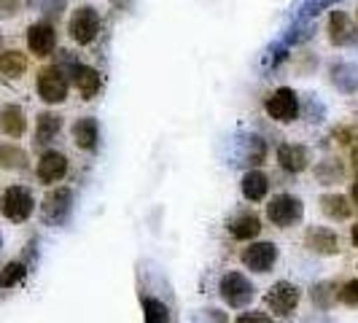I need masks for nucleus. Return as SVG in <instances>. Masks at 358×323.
I'll return each mask as SVG.
<instances>
[{
  "label": "nucleus",
  "instance_id": "nucleus-1",
  "mask_svg": "<svg viewBox=\"0 0 358 323\" xmlns=\"http://www.w3.org/2000/svg\"><path fill=\"white\" fill-rule=\"evenodd\" d=\"M33 210H36V199H33V192L24 189V186H8L0 194V213L14 224L27 221L33 215Z\"/></svg>",
  "mask_w": 358,
  "mask_h": 323
},
{
  "label": "nucleus",
  "instance_id": "nucleus-2",
  "mask_svg": "<svg viewBox=\"0 0 358 323\" xmlns=\"http://www.w3.org/2000/svg\"><path fill=\"white\" fill-rule=\"evenodd\" d=\"M218 291H221V299L229 307L240 310V307H248L256 296V286L243 275V272H227L218 283Z\"/></svg>",
  "mask_w": 358,
  "mask_h": 323
},
{
  "label": "nucleus",
  "instance_id": "nucleus-3",
  "mask_svg": "<svg viewBox=\"0 0 358 323\" xmlns=\"http://www.w3.org/2000/svg\"><path fill=\"white\" fill-rule=\"evenodd\" d=\"M302 215H305V205H302V199L294 197V194H278V197L269 199L267 218L275 227H280V229H288V227L299 224Z\"/></svg>",
  "mask_w": 358,
  "mask_h": 323
},
{
  "label": "nucleus",
  "instance_id": "nucleus-4",
  "mask_svg": "<svg viewBox=\"0 0 358 323\" xmlns=\"http://www.w3.org/2000/svg\"><path fill=\"white\" fill-rule=\"evenodd\" d=\"M73 213V192L68 186H57L52 189L46 197H43V205H41V218L52 227H62Z\"/></svg>",
  "mask_w": 358,
  "mask_h": 323
},
{
  "label": "nucleus",
  "instance_id": "nucleus-5",
  "mask_svg": "<svg viewBox=\"0 0 358 323\" xmlns=\"http://www.w3.org/2000/svg\"><path fill=\"white\" fill-rule=\"evenodd\" d=\"M299 299H302V288L296 286V283H291V280H278V283L267 291L264 305H267L275 315H291V313L296 310V305H299Z\"/></svg>",
  "mask_w": 358,
  "mask_h": 323
},
{
  "label": "nucleus",
  "instance_id": "nucleus-6",
  "mask_svg": "<svg viewBox=\"0 0 358 323\" xmlns=\"http://www.w3.org/2000/svg\"><path fill=\"white\" fill-rule=\"evenodd\" d=\"M68 30H71V38L76 43L87 46L100 33V14L92 6H81V8L73 11L71 22H68Z\"/></svg>",
  "mask_w": 358,
  "mask_h": 323
},
{
  "label": "nucleus",
  "instance_id": "nucleus-7",
  "mask_svg": "<svg viewBox=\"0 0 358 323\" xmlns=\"http://www.w3.org/2000/svg\"><path fill=\"white\" fill-rule=\"evenodd\" d=\"M38 94L49 106H57V103L68 100V78H65V73L59 71L57 65L54 68H43V71L38 73Z\"/></svg>",
  "mask_w": 358,
  "mask_h": 323
},
{
  "label": "nucleus",
  "instance_id": "nucleus-8",
  "mask_svg": "<svg viewBox=\"0 0 358 323\" xmlns=\"http://www.w3.org/2000/svg\"><path fill=\"white\" fill-rule=\"evenodd\" d=\"M267 113L275 122H280V124L294 122L299 116V97H296V92L291 89V87L275 89L267 97Z\"/></svg>",
  "mask_w": 358,
  "mask_h": 323
},
{
  "label": "nucleus",
  "instance_id": "nucleus-9",
  "mask_svg": "<svg viewBox=\"0 0 358 323\" xmlns=\"http://www.w3.org/2000/svg\"><path fill=\"white\" fill-rule=\"evenodd\" d=\"M243 264L251 269V272H259L264 275L269 269L275 267L278 261V245L275 243H251L245 251H243Z\"/></svg>",
  "mask_w": 358,
  "mask_h": 323
},
{
  "label": "nucleus",
  "instance_id": "nucleus-10",
  "mask_svg": "<svg viewBox=\"0 0 358 323\" xmlns=\"http://www.w3.org/2000/svg\"><path fill=\"white\" fill-rule=\"evenodd\" d=\"M307 251L318 253V256H337L340 248V234L329 227H310L305 232Z\"/></svg>",
  "mask_w": 358,
  "mask_h": 323
},
{
  "label": "nucleus",
  "instance_id": "nucleus-11",
  "mask_svg": "<svg viewBox=\"0 0 358 323\" xmlns=\"http://www.w3.org/2000/svg\"><path fill=\"white\" fill-rule=\"evenodd\" d=\"M36 175L41 183L52 186V183H59V180L68 175V157L62 151H46L41 159H38Z\"/></svg>",
  "mask_w": 358,
  "mask_h": 323
},
{
  "label": "nucleus",
  "instance_id": "nucleus-12",
  "mask_svg": "<svg viewBox=\"0 0 358 323\" xmlns=\"http://www.w3.org/2000/svg\"><path fill=\"white\" fill-rule=\"evenodd\" d=\"M57 46V33L49 22H36L27 27V49L36 57H49Z\"/></svg>",
  "mask_w": 358,
  "mask_h": 323
},
{
  "label": "nucleus",
  "instance_id": "nucleus-13",
  "mask_svg": "<svg viewBox=\"0 0 358 323\" xmlns=\"http://www.w3.org/2000/svg\"><path fill=\"white\" fill-rule=\"evenodd\" d=\"M356 38L358 30L353 24V19L348 17L345 11H331V17H329V41L334 46H350V43H356Z\"/></svg>",
  "mask_w": 358,
  "mask_h": 323
},
{
  "label": "nucleus",
  "instance_id": "nucleus-14",
  "mask_svg": "<svg viewBox=\"0 0 358 323\" xmlns=\"http://www.w3.org/2000/svg\"><path fill=\"white\" fill-rule=\"evenodd\" d=\"M278 164L286 173H302L310 164V151L302 143H283L278 148Z\"/></svg>",
  "mask_w": 358,
  "mask_h": 323
},
{
  "label": "nucleus",
  "instance_id": "nucleus-15",
  "mask_svg": "<svg viewBox=\"0 0 358 323\" xmlns=\"http://www.w3.org/2000/svg\"><path fill=\"white\" fill-rule=\"evenodd\" d=\"M27 129V119H24V110L14 103L0 108V132L8 135V138H22Z\"/></svg>",
  "mask_w": 358,
  "mask_h": 323
},
{
  "label": "nucleus",
  "instance_id": "nucleus-16",
  "mask_svg": "<svg viewBox=\"0 0 358 323\" xmlns=\"http://www.w3.org/2000/svg\"><path fill=\"white\" fill-rule=\"evenodd\" d=\"M73 84L84 100H92L100 92V73L90 65H73Z\"/></svg>",
  "mask_w": 358,
  "mask_h": 323
},
{
  "label": "nucleus",
  "instance_id": "nucleus-17",
  "mask_svg": "<svg viewBox=\"0 0 358 323\" xmlns=\"http://www.w3.org/2000/svg\"><path fill=\"white\" fill-rule=\"evenodd\" d=\"M240 186H243V197L248 199V202H262L269 192V178L262 170H251V173L243 175Z\"/></svg>",
  "mask_w": 358,
  "mask_h": 323
},
{
  "label": "nucleus",
  "instance_id": "nucleus-18",
  "mask_svg": "<svg viewBox=\"0 0 358 323\" xmlns=\"http://www.w3.org/2000/svg\"><path fill=\"white\" fill-rule=\"evenodd\" d=\"M321 210L331 221H348L353 215V205H350V197H345V194H323Z\"/></svg>",
  "mask_w": 358,
  "mask_h": 323
},
{
  "label": "nucleus",
  "instance_id": "nucleus-19",
  "mask_svg": "<svg viewBox=\"0 0 358 323\" xmlns=\"http://www.w3.org/2000/svg\"><path fill=\"white\" fill-rule=\"evenodd\" d=\"M97 138H100V129H97V122L87 116V119H78L73 124V143L84 151H92L97 145Z\"/></svg>",
  "mask_w": 358,
  "mask_h": 323
},
{
  "label": "nucleus",
  "instance_id": "nucleus-20",
  "mask_svg": "<svg viewBox=\"0 0 358 323\" xmlns=\"http://www.w3.org/2000/svg\"><path fill=\"white\" fill-rule=\"evenodd\" d=\"M62 129V116L59 113H52V110H43L38 113V122H36V143H49L52 138L59 135Z\"/></svg>",
  "mask_w": 358,
  "mask_h": 323
},
{
  "label": "nucleus",
  "instance_id": "nucleus-21",
  "mask_svg": "<svg viewBox=\"0 0 358 323\" xmlns=\"http://www.w3.org/2000/svg\"><path fill=\"white\" fill-rule=\"evenodd\" d=\"M229 232H232L234 240L248 243V240L259 237V232H262V218H259L256 213L240 215V218H234L232 224H229Z\"/></svg>",
  "mask_w": 358,
  "mask_h": 323
},
{
  "label": "nucleus",
  "instance_id": "nucleus-22",
  "mask_svg": "<svg viewBox=\"0 0 358 323\" xmlns=\"http://www.w3.org/2000/svg\"><path fill=\"white\" fill-rule=\"evenodd\" d=\"M331 84L340 92H356L358 89V68L350 62H340L331 68Z\"/></svg>",
  "mask_w": 358,
  "mask_h": 323
},
{
  "label": "nucleus",
  "instance_id": "nucleus-23",
  "mask_svg": "<svg viewBox=\"0 0 358 323\" xmlns=\"http://www.w3.org/2000/svg\"><path fill=\"white\" fill-rule=\"evenodd\" d=\"M27 71V57L17 49H8V52H0V73L8 76V78H19Z\"/></svg>",
  "mask_w": 358,
  "mask_h": 323
},
{
  "label": "nucleus",
  "instance_id": "nucleus-24",
  "mask_svg": "<svg viewBox=\"0 0 358 323\" xmlns=\"http://www.w3.org/2000/svg\"><path fill=\"white\" fill-rule=\"evenodd\" d=\"M27 151L14 143H0V170H24Z\"/></svg>",
  "mask_w": 358,
  "mask_h": 323
},
{
  "label": "nucleus",
  "instance_id": "nucleus-25",
  "mask_svg": "<svg viewBox=\"0 0 358 323\" xmlns=\"http://www.w3.org/2000/svg\"><path fill=\"white\" fill-rule=\"evenodd\" d=\"M337 283H331V280H321V283H315L313 291H310V299H313V305L318 307V310H331L334 302H337Z\"/></svg>",
  "mask_w": 358,
  "mask_h": 323
},
{
  "label": "nucleus",
  "instance_id": "nucleus-26",
  "mask_svg": "<svg viewBox=\"0 0 358 323\" xmlns=\"http://www.w3.org/2000/svg\"><path fill=\"white\" fill-rule=\"evenodd\" d=\"M27 275V264L24 261H8L6 267L0 269V288H14L24 280Z\"/></svg>",
  "mask_w": 358,
  "mask_h": 323
},
{
  "label": "nucleus",
  "instance_id": "nucleus-27",
  "mask_svg": "<svg viewBox=\"0 0 358 323\" xmlns=\"http://www.w3.org/2000/svg\"><path fill=\"white\" fill-rule=\"evenodd\" d=\"M345 175V170H342V164L337 159H323L318 167H315V178L321 180L323 186H331V183H337L342 180Z\"/></svg>",
  "mask_w": 358,
  "mask_h": 323
},
{
  "label": "nucleus",
  "instance_id": "nucleus-28",
  "mask_svg": "<svg viewBox=\"0 0 358 323\" xmlns=\"http://www.w3.org/2000/svg\"><path fill=\"white\" fill-rule=\"evenodd\" d=\"M143 315L145 323H170V307L159 299H143Z\"/></svg>",
  "mask_w": 358,
  "mask_h": 323
},
{
  "label": "nucleus",
  "instance_id": "nucleus-29",
  "mask_svg": "<svg viewBox=\"0 0 358 323\" xmlns=\"http://www.w3.org/2000/svg\"><path fill=\"white\" fill-rule=\"evenodd\" d=\"M337 0H302V6H299V11H296V17L299 19H307V17H318L321 11H326L329 6H334Z\"/></svg>",
  "mask_w": 358,
  "mask_h": 323
},
{
  "label": "nucleus",
  "instance_id": "nucleus-30",
  "mask_svg": "<svg viewBox=\"0 0 358 323\" xmlns=\"http://www.w3.org/2000/svg\"><path fill=\"white\" fill-rule=\"evenodd\" d=\"M27 6H33L41 14H49V17H59L68 6V0H27Z\"/></svg>",
  "mask_w": 358,
  "mask_h": 323
},
{
  "label": "nucleus",
  "instance_id": "nucleus-31",
  "mask_svg": "<svg viewBox=\"0 0 358 323\" xmlns=\"http://www.w3.org/2000/svg\"><path fill=\"white\" fill-rule=\"evenodd\" d=\"M337 299H340L345 307H358V278L348 280V283L337 291Z\"/></svg>",
  "mask_w": 358,
  "mask_h": 323
},
{
  "label": "nucleus",
  "instance_id": "nucleus-32",
  "mask_svg": "<svg viewBox=\"0 0 358 323\" xmlns=\"http://www.w3.org/2000/svg\"><path fill=\"white\" fill-rule=\"evenodd\" d=\"M264 157H267V145H264V141L262 138H251V143H248V164H262L264 162Z\"/></svg>",
  "mask_w": 358,
  "mask_h": 323
},
{
  "label": "nucleus",
  "instance_id": "nucleus-33",
  "mask_svg": "<svg viewBox=\"0 0 358 323\" xmlns=\"http://www.w3.org/2000/svg\"><path fill=\"white\" fill-rule=\"evenodd\" d=\"M192 323H229V321H227V315H224L221 310L208 307V310H199V315H194Z\"/></svg>",
  "mask_w": 358,
  "mask_h": 323
},
{
  "label": "nucleus",
  "instance_id": "nucleus-34",
  "mask_svg": "<svg viewBox=\"0 0 358 323\" xmlns=\"http://www.w3.org/2000/svg\"><path fill=\"white\" fill-rule=\"evenodd\" d=\"M27 0H0V14L3 17H14V14H19V8L24 6Z\"/></svg>",
  "mask_w": 358,
  "mask_h": 323
},
{
  "label": "nucleus",
  "instance_id": "nucleus-35",
  "mask_svg": "<svg viewBox=\"0 0 358 323\" xmlns=\"http://www.w3.org/2000/svg\"><path fill=\"white\" fill-rule=\"evenodd\" d=\"M234 323H272L267 313H243Z\"/></svg>",
  "mask_w": 358,
  "mask_h": 323
},
{
  "label": "nucleus",
  "instance_id": "nucleus-36",
  "mask_svg": "<svg viewBox=\"0 0 358 323\" xmlns=\"http://www.w3.org/2000/svg\"><path fill=\"white\" fill-rule=\"evenodd\" d=\"M334 138H337L342 145H348V143H353V141H356V132H353L350 127H342V129H337V132H334Z\"/></svg>",
  "mask_w": 358,
  "mask_h": 323
},
{
  "label": "nucleus",
  "instance_id": "nucleus-37",
  "mask_svg": "<svg viewBox=\"0 0 358 323\" xmlns=\"http://www.w3.org/2000/svg\"><path fill=\"white\" fill-rule=\"evenodd\" d=\"M350 202H353V208L358 205V178L353 180V186H350Z\"/></svg>",
  "mask_w": 358,
  "mask_h": 323
},
{
  "label": "nucleus",
  "instance_id": "nucleus-38",
  "mask_svg": "<svg viewBox=\"0 0 358 323\" xmlns=\"http://www.w3.org/2000/svg\"><path fill=\"white\" fill-rule=\"evenodd\" d=\"M350 243H353V248H358V224H353V229H350Z\"/></svg>",
  "mask_w": 358,
  "mask_h": 323
},
{
  "label": "nucleus",
  "instance_id": "nucleus-39",
  "mask_svg": "<svg viewBox=\"0 0 358 323\" xmlns=\"http://www.w3.org/2000/svg\"><path fill=\"white\" fill-rule=\"evenodd\" d=\"M350 159H353V167H356V173H358V145L353 148V154H350Z\"/></svg>",
  "mask_w": 358,
  "mask_h": 323
},
{
  "label": "nucleus",
  "instance_id": "nucleus-40",
  "mask_svg": "<svg viewBox=\"0 0 358 323\" xmlns=\"http://www.w3.org/2000/svg\"><path fill=\"white\" fill-rule=\"evenodd\" d=\"M0 248H3V234H0Z\"/></svg>",
  "mask_w": 358,
  "mask_h": 323
},
{
  "label": "nucleus",
  "instance_id": "nucleus-41",
  "mask_svg": "<svg viewBox=\"0 0 358 323\" xmlns=\"http://www.w3.org/2000/svg\"><path fill=\"white\" fill-rule=\"evenodd\" d=\"M0 43H3V38H0Z\"/></svg>",
  "mask_w": 358,
  "mask_h": 323
}]
</instances>
